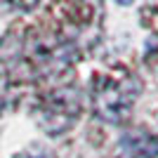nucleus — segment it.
I'll return each instance as SVG.
<instances>
[{
	"label": "nucleus",
	"mask_w": 158,
	"mask_h": 158,
	"mask_svg": "<svg viewBox=\"0 0 158 158\" xmlns=\"http://www.w3.org/2000/svg\"><path fill=\"white\" fill-rule=\"evenodd\" d=\"M139 92L135 78H102L94 87V113L106 123H120L127 118Z\"/></svg>",
	"instance_id": "obj_1"
},
{
	"label": "nucleus",
	"mask_w": 158,
	"mask_h": 158,
	"mask_svg": "<svg viewBox=\"0 0 158 158\" xmlns=\"http://www.w3.org/2000/svg\"><path fill=\"white\" fill-rule=\"evenodd\" d=\"M76 118H78V97L71 90L52 92V97L43 106V125L50 135H61L76 123Z\"/></svg>",
	"instance_id": "obj_2"
},
{
	"label": "nucleus",
	"mask_w": 158,
	"mask_h": 158,
	"mask_svg": "<svg viewBox=\"0 0 158 158\" xmlns=\"http://www.w3.org/2000/svg\"><path fill=\"white\" fill-rule=\"evenodd\" d=\"M120 151L127 158H158V137L146 130H130L120 137Z\"/></svg>",
	"instance_id": "obj_3"
},
{
	"label": "nucleus",
	"mask_w": 158,
	"mask_h": 158,
	"mask_svg": "<svg viewBox=\"0 0 158 158\" xmlns=\"http://www.w3.org/2000/svg\"><path fill=\"white\" fill-rule=\"evenodd\" d=\"M17 158H47V156H43V153H19Z\"/></svg>",
	"instance_id": "obj_4"
}]
</instances>
